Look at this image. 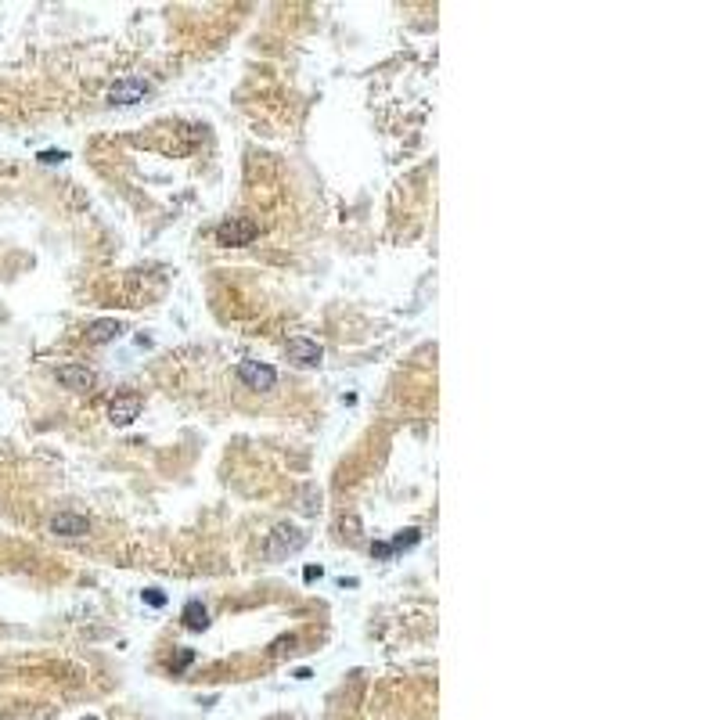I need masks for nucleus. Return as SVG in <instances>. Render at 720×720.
I'll list each match as a JSON object with an SVG mask.
<instances>
[{"mask_svg": "<svg viewBox=\"0 0 720 720\" xmlns=\"http://www.w3.org/2000/svg\"><path fill=\"white\" fill-rule=\"evenodd\" d=\"M260 235V227L256 220H249V217H230L217 227V245H227V249H238V245H252Z\"/></svg>", "mask_w": 720, "mask_h": 720, "instance_id": "nucleus-2", "label": "nucleus"}, {"mask_svg": "<svg viewBox=\"0 0 720 720\" xmlns=\"http://www.w3.org/2000/svg\"><path fill=\"white\" fill-rule=\"evenodd\" d=\"M292 648H295V638H292V634H288V638H278V641H274V652H292Z\"/></svg>", "mask_w": 720, "mask_h": 720, "instance_id": "nucleus-15", "label": "nucleus"}, {"mask_svg": "<svg viewBox=\"0 0 720 720\" xmlns=\"http://www.w3.org/2000/svg\"><path fill=\"white\" fill-rule=\"evenodd\" d=\"M51 533L54 537H87L91 533V519L76 515V512H61L51 519Z\"/></svg>", "mask_w": 720, "mask_h": 720, "instance_id": "nucleus-7", "label": "nucleus"}, {"mask_svg": "<svg viewBox=\"0 0 720 720\" xmlns=\"http://www.w3.org/2000/svg\"><path fill=\"white\" fill-rule=\"evenodd\" d=\"M191 659H195V652H187V648H184V652H180V659H177V670H184Z\"/></svg>", "mask_w": 720, "mask_h": 720, "instance_id": "nucleus-17", "label": "nucleus"}, {"mask_svg": "<svg viewBox=\"0 0 720 720\" xmlns=\"http://www.w3.org/2000/svg\"><path fill=\"white\" fill-rule=\"evenodd\" d=\"M141 414V396L137 393H126V396H116L112 404H109V421L112 425H130V421Z\"/></svg>", "mask_w": 720, "mask_h": 720, "instance_id": "nucleus-8", "label": "nucleus"}, {"mask_svg": "<svg viewBox=\"0 0 720 720\" xmlns=\"http://www.w3.org/2000/svg\"><path fill=\"white\" fill-rule=\"evenodd\" d=\"M83 720H97V717H83Z\"/></svg>", "mask_w": 720, "mask_h": 720, "instance_id": "nucleus-19", "label": "nucleus"}, {"mask_svg": "<svg viewBox=\"0 0 720 720\" xmlns=\"http://www.w3.org/2000/svg\"><path fill=\"white\" fill-rule=\"evenodd\" d=\"M371 555H375V558H389V555H393V547H389V544H375V547H371Z\"/></svg>", "mask_w": 720, "mask_h": 720, "instance_id": "nucleus-16", "label": "nucleus"}, {"mask_svg": "<svg viewBox=\"0 0 720 720\" xmlns=\"http://www.w3.org/2000/svg\"><path fill=\"white\" fill-rule=\"evenodd\" d=\"M303 577H306V580H317V577H321V569H317V565H306Z\"/></svg>", "mask_w": 720, "mask_h": 720, "instance_id": "nucleus-18", "label": "nucleus"}, {"mask_svg": "<svg viewBox=\"0 0 720 720\" xmlns=\"http://www.w3.org/2000/svg\"><path fill=\"white\" fill-rule=\"evenodd\" d=\"M148 94H152V83L130 76V79H119L116 87L109 91V101H112V104H137V101H144Z\"/></svg>", "mask_w": 720, "mask_h": 720, "instance_id": "nucleus-4", "label": "nucleus"}, {"mask_svg": "<svg viewBox=\"0 0 720 720\" xmlns=\"http://www.w3.org/2000/svg\"><path fill=\"white\" fill-rule=\"evenodd\" d=\"M119 335H123V324L112 321V317H104V321H94L87 328V343L91 346H104V343H116Z\"/></svg>", "mask_w": 720, "mask_h": 720, "instance_id": "nucleus-9", "label": "nucleus"}, {"mask_svg": "<svg viewBox=\"0 0 720 720\" xmlns=\"http://www.w3.org/2000/svg\"><path fill=\"white\" fill-rule=\"evenodd\" d=\"M61 159H69L61 148H58V152H54V148H51V152H40V162H47V166H54V162H61Z\"/></svg>", "mask_w": 720, "mask_h": 720, "instance_id": "nucleus-14", "label": "nucleus"}, {"mask_svg": "<svg viewBox=\"0 0 720 720\" xmlns=\"http://www.w3.org/2000/svg\"><path fill=\"white\" fill-rule=\"evenodd\" d=\"M144 602H148V605H155V609H162V605H166V595L152 587V590H144Z\"/></svg>", "mask_w": 720, "mask_h": 720, "instance_id": "nucleus-13", "label": "nucleus"}, {"mask_svg": "<svg viewBox=\"0 0 720 720\" xmlns=\"http://www.w3.org/2000/svg\"><path fill=\"white\" fill-rule=\"evenodd\" d=\"M303 547H306V533H303V529H295V526H278V529H274V533L267 537V547H263V551H267V558L278 562V558H288V555H295V551H303Z\"/></svg>", "mask_w": 720, "mask_h": 720, "instance_id": "nucleus-1", "label": "nucleus"}, {"mask_svg": "<svg viewBox=\"0 0 720 720\" xmlns=\"http://www.w3.org/2000/svg\"><path fill=\"white\" fill-rule=\"evenodd\" d=\"M238 378L249 386V389H274V382H278V371H274L270 364H263V360H242L238 364Z\"/></svg>", "mask_w": 720, "mask_h": 720, "instance_id": "nucleus-3", "label": "nucleus"}, {"mask_svg": "<svg viewBox=\"0 0 720 720\" xmlns=\"http://www.w3.org/2000/svg\"><path fill=\"white\" fill-rule=\"evenodd\" d=\"M295 504H299L303 515H317L321 512V490H317V486H303V490L295 494Z\"/></svg>", "mask_w": 720, "mask_h": 720, "instance_id": "nucleus-11", "label": "nucleus"}, {"mask_svg": "<svg viewBox=\"0 0 720 720\" xmlns=\"http://www.w3.org/2000/svg\"><path fill=\"white\" fill-rule=\"evenodd\" d=\"M54 375H58V382L65 386V389H72V393H87V389H94V382H97V375H94L91 368H83V364H61Z\"/></svg>", "mask_w": 720, "mask_h": 720, "instance_id": "nucleus-5", "label": "nucleus"}, {"mask_svg": "<svg viewBox=\"0 0 720 720\" xmlns=\"http://www.w3.org/2000/svg\"><path fill=\"white\" fill-rule=\"evenodd\" d=\"M288 360H295V364H303V368H317L324 360V350L313 343V338H288V346H285Z\"/></svg>", "mask_w": 720, "mask_h": 720, "instance_id": "nucleus-6", "label": "nucleus"}, {"mask_svg": "<svg viewBox=\"0 0 720 720\" xmlns=\"http://www.w3.org/2000/svg\"><path fill=\"white\" fill-rule=\"evenodd\" d=\"M274 720H285V717H274Z\"/></svg>", "mask_w": 720, "mask_h": 720, "instance_id": "nucleus-20", "label": "nucleus"}, {"mask_svg": "<svg viewBox=\"0 0 720 720\" xmlns=\"http://www.w3.org/2000/svg\"><path fill=\"white\" fill-rule=\"evenodd\" d=\"M418 540H421L418 529H400V533L393 537V544H389V547H393V551H404V547H414Z\"/></svg>", "mask_w": 720, "mask_h": 720, "instance_id": "nucleus-12", "label": "nucleus"}, {"mask_svg": "<svg viewBox=\"0 0 720 720\" xmlns=\"http://www.w3.org/2000/svg\"><path fill=\"white\" fill-rule=\"evenodd\" d=\"M180 620H184L187 630H205L209 627V609L202 602H187L184 612H180Z\"/></svg>", "mask_w": 720, "mask_h": 720, "instance_id": "nucleus-10", "label": "nucleus"}]
</instances>
